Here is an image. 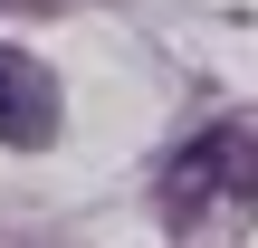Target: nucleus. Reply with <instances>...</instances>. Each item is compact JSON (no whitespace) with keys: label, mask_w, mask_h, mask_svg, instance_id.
<instances>
[{"label":"nucleus","mask_w":258,"mask_h":248,"mask_svg":"<svg viewBox=\"0 0 258 248\" xmlns=\"http://www.w3.org/2000/svg\"><path fill=\"white\" fill-rule=\"evenodd\" d=\"M163 201H172V220H201V210H258V115H230V124H211V134H191L182 153H172V172H163Z\"/></svg>","instance_id":"obj_1"},{"label":"nucleus","mask_w":258,"mask_h":248,"mask_svg":"<svg viewBox=\"0 0 258 248\" xmlns=\"http://www.w3.org/2000/svg\"><path fill=\"white\" fill-rule=\"evenodd\" d=\"M57 134V76L29 57V48H0V143H48Z\"/></svg>","instance_id":"obj_2"},{"label":"nucleus","mask_w":258,"mask_h":248,"mask_svg":"<svg viewBox=\"0 0 258 248\" xmlns=\"http://www.w3.org/2000/svg\"><path fill=\"white\" fill-rule=\"evenodd\" d=\"M0 248H57V239H29V229H10V239H0Z\"/></svg>","instance_id":"obj_3"}]
</instances>
